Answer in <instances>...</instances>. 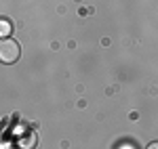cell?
Wrapping results in <instances>:
<instances>
[{"label":"cell","mask_w":158,"mask_h":149,"mask_svg":"<svg viewBox=\"0 0 158 149\" xmlns=\"http://www.w3.org/2000/svg\"><path fill=\"white\" fill-rule=\"evenodd\" d=\"M19 145H21V147H34V145H36V135L23 137L21 141H19Z\"/></svg>","instance_id":"cell-2"},{"label":"cell","mask_w":158,"mask_h":149,"mask_svg":"<svg viewBox=\"0 0 158 149\" xmlns=\"http://www.w3.org/2000/svg\"><path fill=\"white\" fill-rule=\"evenodd\" d=\"M19 55H21L19 42H15L11 38H4L0 42V59H2V63H15L19 59Z\"/></svg>","instance_id":"cell-1"},{"label":"cell","mask_w":158,"mask_h":149,"mask_svg":"<svg viewBox=\"0 0 158 149\" xmlns=\"http://www.w3.org/2000/svg\"><path fill=\"white\" fill-rule=\"evenodd\" d=\"M2 27H0V32H2V36H6L9 32H11V23H9V19H2Z\"/></svg>","instance_id":"cell-3"}]
</instances>
